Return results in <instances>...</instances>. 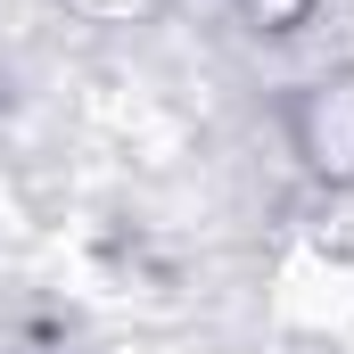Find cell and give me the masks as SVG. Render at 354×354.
Segmentation results:
<instances>
[{"label": "cell", "mask_w": 354, "mask_h": 354, "mask_svg": "<svg viewBox=\"0 0 354 354\" xmlns=\"http://www.w3.org/2000/svg\"><path fill=\"white\" fill-rule=\"evenodd\" d=\"M248 17H256L264 33H297V25L313 17V0H248Z\"/></svg>", "instance_id": "6da1fadb"}]
</instances>
